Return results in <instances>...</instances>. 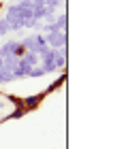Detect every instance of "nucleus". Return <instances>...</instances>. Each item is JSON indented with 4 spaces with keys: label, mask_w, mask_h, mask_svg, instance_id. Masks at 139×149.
<instances>
[{
    "label": "nucleus",
    "mask_w": 139,
    "mask_h": 149,
    "mask_svg": "<svg viewBox=\"0 0 139 149\" xmlns=\"http://www.w3.org/2000/svg\"><path fill=\"white\" fill-rule=\"evenodd\" d=\"M45 40H47V47H49V49L66 47V43H68L66 30H58V32H52V34H45Z\"/></svg>",
    "instance_id": "obj_1"
},
{
    "label": "nucleus",
    "mask_w": 139,
    "mask_h": 149,
    "mask_svg": "<svg viewBox=\"0 0 139 149\" xmlns=\"http://www.w3.org/2000/svg\"><path fill=\"white\" fill-rule=\"evenodd\" d=\"M30 72H32V66H28L24 60H19L17 68L11 72V77H13V81H15V79H26V77H30Z\"/></svg>",
    "instance_id": "obj_2"
},
{
    "label": "nucleus",
    "mask_w": 139,
    "mask_h": 149,
    "mask_svg": "<svg viewBox=\"0 0 139 149\" xmlns=\"http://www.w3.org/2000/svg\"><path fill=\"white\" fill-rule=\"evenodd\" d=\"M54 64H56V70H62L66 66V47L54 49Z\"/></svg>",
    "instance_id": "obj_3"
},
{
    "label": "nucleus",
    "mask_w": 139,
    "mask_h": 149,
    "mask_svg": "<svg viewBox=\"0 0 139 149\" xmlns=\"http://www.w3.org/2000/svg\"><path fill=\"white\" fill-rule=\"evenodd\" d=\"M15 45H17V40H6V43L0 47V58H9V56H13V49H15Z\"/></svg>",
    "instance_id": "obj_4"
},
{
    "label": "nucleus",
    "mask_w": 139,
    "mask_h": 149,
    "mask_svg": "<svg viewBox=\"0 0 139 149\" xmlns=\"http://www.w3.org/2000/svg\"><path fill=\"white\" fill-rule=\"evenodd\" d=\"M22 60H24V62H26L28 66H32V68H34V66H39V62H41L37 53H30V51H26V56H24Z\"/></svg>",
    "instance_id": "obj_5"
},
{
    "label": "nucleus",
    "mask_w": 139,
    "mask_h": 149,
    "mask_svg": "<svg viewBox=\"0 0 139 149\" xmlns=\"http://www.w3.org/2000/svg\"><path fill=\"white\" fill-rule=\"evenodd\" d=\"M24 56H26V49H24V45H22V43H19V40H17L15 49H13V58H19V60H22Z\"/></svg>",
    "instance_id": "obj_6"
},
{
    "label": "nucleus",
    "mask_w": 139,
    "mask_h": 149,
    "mask_svg": "<svg viewBox=\"0 0 139 149\" xmlns=\"http://www.w3.org/2000/svg\"><path fill=\"white\" fill-rule=\"evenodd\" d=\"M9 34V26H6L4 17H0V36H6Z\"/></svg>",
    "instance_id": "obj_7"
},
{
    "label": "nucleus",
    "mask_w": 139,
    "mask_h": 149,
    "mask_svg": "<svg viewBox=\"0 0 139 149\" xmlns=\"http://www.w3.org/2000/svg\"><path fill=\"white\" fill-rule=\"evenodd\" d=\"M60 4H62V0H45V6H49L52 11H56Z\"/></svg>",
    "instance_id": "obj_8"
},
{
    "label": "nucleus",
    "mask_w": 139,
    "mask_h": 149,
    "mask_svg": "<svg viewBox=\"0 0 139 149\" xmlns=\"http://www.w3.org/2000/svg\"><path fill=\"white\" fill-rule=\"evenodd\" d=\"M43 74H45V70L41 68V66H34L32 72H30V77H43Z\"/></svg>",
    "instance_id": "obj_9"
},
{
    "label": "nucleus",
    "mask_w": 139,
    "mask_h": 149,
    "mask_svg": "<svg viewBox=\"0 0 139 149\" xmlns=\"http://www.w3.org/2000/svg\"><path fill=\"white\" fill-rule=\"evenodd\" d=\"M30 2L34 4V9H37V6H45V0H30ZM32 9V11H34Z\"/></svg>",
    "instance_id": "obj_10"
},
{
    "label": "nucleus",
    "mask_w": 139,
    "mask_h": 149,
    "mask_svg": "<svg viewBox=\"0 0 139 149\" xmlns=\"http://www.w3.org/2000/svg\"><path fill=\"white\" fill-rule=\"evenodd\" d=\"M39 100H41V98H30V100H26V107H34Z\"/></svg>",
    "instance_id": "obj_11"
},
{
    "label": "nucleus",
    "mask_w": 139,
    "mask_h": 149,
    "mask_svg": "<svg viewBox=\"0 0 139 149\" xmlns=\"http://www.w3.org/2000/svg\"><path fill=\"white\" fill-rule=\"evenodd\" d=\"M2 64H4V60H2V58H0V68H2Z\"/></svg>",
    "instance_id": "obj_12"
},
{
    "label": "nucleus",
    "mask_w": 139,
    "mask_h": 149,
    "mask_svg": "<svg viewBox=\"0 0 139 149\" xmlns=\"http://www.w3.org/2000/svg\"><path fill=\"white\" fill-rule=\"evenodd\" d=\"M0 11H2V2H0Z\"/></svg>",
    "instance_id": "obj_13"
}]
</instances>
